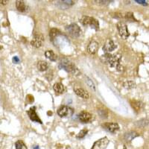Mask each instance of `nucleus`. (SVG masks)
I'll return each instance as SVG.
<instances>
[{
    "label": "nucleus",
    "instance_id": "obj_1",
    "mask_svg": "<svg viewBox=\"0 0 149 149\" xmlns=\"http://www.w3.org/2000/svg\"><path fill=\"white\" fill-rule=\"evenodd\" d=\"M59 68L61 70H64L65 71L68 72L72 73L73 74H75V75H78L80 73L79 70L76 67V66L66 58H62L60 61Z\"/></svg>",
    "mask_w": 149,
    "mask_h": 149
},
{
    "label": "nucleus",
    "instance_id": "obj_2",
    "mask_svg": "<svg viewBox=\"0 0 149 149\" xmlns=\"http://www.w3.org/2000/svg\"><path fill=\"white\" fill-rule=\"evenodd\" d=\"M102 58H104V62L106 63H108L111 67H115L116 69H119L120 66V61L121 56L119 54H105L104 55L102 56Z\"/></svg>",
    "mask_w": 149,
    "mask_h": 149
},
{
    "label": "nucleus",
    "instance_id": "obj_3",
    "mask_svg": "<svg viewBox=\"0 0 149 149\" xmlns=\"http://www.w3.org/2000/svg\"><path fill=\"white\" fill-rule=\"evenodd\" d=\"M80 22H81L84 26H89L92 29H94L96 31L99 29V22L96 19L93 17H89V16H83L80 19Z\"/></svg>",
    "mask_w": 149,
    "mask_h": 149
},
{
    "label": "nucleus",
    "instance_id": "obj_4",
    "mask_svg": "<svg viewBox=\"0 0 149 149\" xmlns=\"http://www.w3.org/2000/svg\"><path fill=\"white\" fill-rule=\"evenodd\" d=\"M66 32L69 33L70 36L72 37H78L81 34V30L79 26L75 23H73L66 27Z\"/></svg>",
    "mask_w": 149,
    "mask_h": 149
},
{
    "label": "nucleus",
    "instance_id": "obj_5",
    "mask_svg": "<svg viewBox=\"0 0 149 149\" xmlns=\"http://www.w3.org/2000/svg\"><path fill=\"white\" fill-rule=\"evenodd\" d=\"M116 27L121 37H122L125 40L127 39L129 36H130V33H129V31L127 29V25L123 22H119L117 23Z\"/></svg>",
    "mask_w": 149,
    "mask_h": 149
},
{
    "label": "nucleus",
    "instance_id": "obj_6",
    "mask_svg": "<svg viewBox=\"0 0 149 149\" xmlns=\"http://www.w3.org/2000/svg\"><path fill=\"white\" fill-rule=\"evenodd\" d=\"M74 110L71 107L68 106H61L58 110V114L61 118H66V117H71L72 116Z\"/></svg>",
    "mask_w": 149,
    "mask_h": 149
},
{
    "label": "nucleus",
    "instance_id": "obj_7",
    "mask_svg": "<svg viewBox=\"0 0 149 149\" xmlns=\"http://www.w3.org/2000/svg\"><path fill=\"white\" fill-rule=\"evenodd\" d=\"M43 41H44L43 36L40 32H36L34 34V38L31 41V45L35 48H39L42 46Z\"/></svg>",
    "mask_w": 149,
    "mask_h": 149
},
{
    "label": "nucleus",
    "instance_id": "obj_8",
    "mask_svg": "<svg viewBox=\"0 0 149 149\" xmlns=\"http://www.w3.org/2000/svg\"><path fill=\"white\" fill-rule=\"evenodd\" d=\"M109 144V139L107 137H104L98 139L94 143L92 149H106Z\"/></svg>",
    "mask_w": 149,
    "mask_h": 149
},
{
    "label": "nucleus",
    "instance_id": "obj_9",
    "mask_svg": "<svg viewBox=\"0 0 149 149\" xmlns=\"http://www.w3.org/2000/svg\"><path fill=\"white\" fill-rule=\"evenodd\" d=\"M78 119L82 123H90L93 120V116L86 111H81L78 115Z\"/></svg>",
    "mask_w": 149,
    "mask_h": 149
},
{
    "label": "nucleus",
    "instance_id": "obj_10",
    "mask_svg": "<svg viewBox=\"0 0 149 149\" xmlns=\"http://www.w3.org/2000/svg\"><path fill=\"white\" fill-rule=\"evenodd\" d=\"M102 126L105 130H107V131L112 133V134H115V133H116L119 130V125L117 123H114V122H112V123H104Z\"/></svg>",
    "mask_w": 149,
    "mask_h": 149
},
{
    "label": "nucleus",
    "instance_id": "obj_11",
    "mask_svg": "<svg viewBox=\"0 0 149 149\" xmlns=\"http://www.w3.org/2000/svg\"><path fill=\"white\" fill-rule=\"evenodd\" d=\"M27 113L29 115V118L31 121L33 122H37V123H40V124H42V121L40 120V119L39 118L38 115L36 113V107H31L29 110L27 111Z\"/></svg>",
    "mask_w": 149,
    "mask_h": 149
},
{
    "label": "nucleus",
    "instance_id": "obj_12",
    "mask_svg": "<svg viewBox=\"0 0 149 149\" xmlns=\"http://www.w3.org/2000/svg\"><path fill=\"white\" fill-rule=\"evenodd\" d=\"M117 48V45H116L114 43V42L112 40L108 39L106 42L104 43L103 46V51L105 52H110L113 51Z\"/></svg>",
    "mask_w": 149,
    "mask_h": 149
},
{
    "label": "nucleus",
    "instance_id": "obj_13",
    "mask_svg": "<svg viewBox=\"0 0 149 149\" xmlns=\"http://www.w3.org/2000/svg\"><path fill=\"white\" fill-rule=\"evenodd\" d=\"M98 48H99V46L98 42L96 41H92L87 46V52L91 54H95L98 52Z\"/></svg>",
    "mask_w": 149,
    "mask_h": 149
},
{
    "label": "nucleus",
    "instance_id": "obj_14",
    "mask_svg": "<svg viewBox=\"0 0 149 149\" xmlns=\"http://www.w3.org/2000/svg\"><path fill=\"white\" fill-rule=\"evenodd\" d=\"M74 92H75L77 95H78V96L81 97V98H84V99H88L89 97H90L89 93L86 91H85L84 90H83V89H81V88L75 89Z\"/></svg>",
    "mask_w": 149,
    "mask_h": 149
},
{
    "label": "nucleus",
    "instance_id": "obj_15",
    "mask_svg": "<svg viewBox=\"0 0 149 149\" xmlns=\"http://www.w3.org/2000/svg\"><path fill=\"white\" fill-rule=\"evenodd\" d=\"M16 7H17V10L20 12H26L28 10V8L25 2L23 1H20V0H18L16 2Z\"/></svg>",
    "mask_w": 149,
    "mask_h": 149
},
{
    "label": "nucleus",
    "instance_id": "obj_16",
    "mask_svg": "<svg viewBox=\"0 0 149 149\" xmlns=\"http://www.w3.org/2000/svg\"><path fill=\"white\" fill-rule=\"evenodd\" d=\"M54 90L58 94H63L65 92V87L61 83H56L53 86Z\"/></svg>",
    "mask_w": 149,
    "mask_h": 149
},
{
    "label": "nucleus",
    "instance_id": "obj_17",
    "mask_svg": "<svg viewBox=\"0 0 149 149\" xmlns=\"http://www.w3.org/2000/svg\"><path fill=\"white\" fill-rule=\"evenodd\" d=\"M45 56L46 57V58H48L51 61H56L57 58H58V56L56 55L54 52L52 50H47L45 52Z\"/></svg>",
    "mask_w": 149,
    "mask_h": 149
},
{
    "label": "nucleus",
    "instance_id": "obj_18",
    "mask_svg": "<svg viewBox=\"0 0 149 149\" xmlns=\"http://www.w3.org/2000/svg\"><path fill=\"white\" fill-rule=\"evenodd\" d=\"M49 67V64L47 62L44 61H40L37 63V69L41 72L46 71Z\"/></svg>",
    "mask_w": 149,
    "mask_h": 149
},
{
    "label": "nucleus",
    "instance_id": "obj_19",
    "mask_svg": "<svg viewBox=\"0 0 149 149\" xmlns=\"http://www.w3.org/2000/svg\"><path fill=\"white\" fill-rule=\"evenodd\" d=\"M138 136V134L136 132H134V131H130V132L126 133L125 135V139L127 142H130L131 140L136 138Z\"/></svg>",
    "mask_w": 149,
    "mask_h": 149
},
{
    "label": "nucleus",
    "instance_id": "obj_20",
    "mask_svg": "<svg viewBox=\"0 0 149 149\" xmlns=\"http://www.w3.org/2000/svg\"><path fill=\"white\" fill-rule=\"evenodd\" d=\"M130 104H131L133 108L136 110V111H139L142 107V103L139 101H132L130 102Z\"/></svg>",
    "mask_w": 149,
    "mask_h": 149
},
{
    "label": "nucleus",
    "instance_id": "obj_21",
    "mask_svg": "<svg viewBox=\"0 0 149 149\" xmlns=\"http://www.w3.org/2000/svg\"><path fill=\"white\" fill-rule=\"evenodd\" d=\"M16 149H28L26 144L22 140H18L15 143Z\"/></svg>",
    "mask_w": 149,
    "mask_h": 149
},
{
    "label": "nucleus",
    "instance_id": "obj_22",
    "mask_svg": "<svg viewBox=\"0 0 149 149\" xmlns=\"http://www.w3.org/2000/svg\"><path fill=\"white\" fill-rule=\"evenodd\" d=\"M88 133V130L87 129H83L79 132V134L76 136V137L78 139H83L84 137H85V136Z\"/></svg>",
    "mask_w": 149,
    "mask_h": 149
},
{
    "label": "nucleus",
    "instance_id": "obj_23",
    "mask_svg": "<svg viewBox=\"0 0 149 149\" xmlns=\"http://www.w3.org/2000/svg\"><path fill=\"white\" fill-rule=\"evenodd\" d=\"M124 85H125V87L127 89L134 88V87H135L136 86L135 83H134V81H128L125 82Z\"/></svg>",
    "mask_w": 149,
    "mask_h": 149
},
{
    "label": "nucleus",
    "instance_id": "obj_24",
    "mask_svg": "<svg viewBox=\"0 0 149 149\" xmlns=\"http://www.w3.org/2000/svg\"><path fill=\"white\" fill-rule=\"evenodd\" d=\"M136 125L139 126V127H146V125H148V120L146 119H142L141 121L136 122Z\"/></svg>",
    "mask_w": 149,
    "mask_h": 149
},
{
    "label": "nucleus",
    "instance_id": "obj_25",
    "mask_svg": "<svg viewBox=\"0 0 149 149\" xmlns=\"http://www.w3.org/2000/svg\"><path fill=\"white\" fill-rule=\"evenodd\" d=\"M125 18L127 19H128V20L132 21V22L136 21L135 19V18H134V14H133V13H131V12H128V13H127V14H125Z\"/></svg>",
    "mask_w": 149,
    "mask_h": 149
},
{
    "label": "nucleus",
    "instance_id": "obj_26",
    "mask_svg": "<svg viewBox=\"0 0 149 149\" xmlns=\"http://www.w3.org/2000/svg\"><path fill=\"white\" fill-rule=\"evenodd\" d=\"M86 84H88V86H90V87H91V88H93V90H95V85H94V84H93V81H91L90 79H89L88 78H86Z\"/></svg>",
    "mask_w": 149,
    "mask_h": 149
},
{
    "label": "nucleus",
    "instance_id": "obj_27",
    "mask_svg": "<svg viewBox=\"0 0 149 149\" xmlns=\"http://www.w3.org/2000/svg\"><path fill=\"white\" fill-rule=\"evenodd\" d=\"M101 112H102V113H98L99 115L102 117V118H107V110H100Z\"/></svg>",
    "mask_w": 149,
    "mask_h": 149
},
{
    "label": "nucleus",
    "instance_id": "obj_28",
    "mask_svg": "<svg viewBox=\"0 0 149 149\" xmlns=\"http://www.w3.org/2000/svg\"><path fill=\"white\" fill-rule=\"evenodd\" d=\"M136 2H138L139 4L143 5H148V1H142V0H136Z\"/></svg>",
    "mask_w": 149,
    "mask_h": 149
},
{
    "label": "nucleus",
    "instance_id": "obj_29",
    "mask_svg": "<svg viewBox=\"0 0 149 149\" xmlns=\"http://www.w3.org/2000/svg\"><path fill=\"white\" fill-rule=\"evenodd\" d=\"M13 62H14V63H19L20 62V60H19V58L18 57L15 56V57L13 58Z\"/></svg>",
    "mask_w": 149,
    "mask_h": 149
},
{
    "label": "nucleus",
    "instance_id": "obj_30",
    "mask_svg": "<svg viewBox=\"0 0 149 149\" xmlns=\"http://www.w3.org/2000/svg\"><path fill=\"white\" fill-rule=\"evenodd\" d=\"M7 2L8 1H6V0H3V1H2V0H0V4H1V5H6Z\"/></svg>",
    "mask_w": 149,
    "mask_h": 149
},
{
    "label": "nucleus",
    "instance_id": "obj_31",
    "mask_svg": "<svg viewBox=\"0 0 149 149\" xmlns=\"http://www.w3.org/2000/svg\"><path fill=\"white\" fill-rule=\"evenodd\" d=\"M33 149H40V148H39V146H34V147H33Z\"/></svg>",
    "mask_w": 149,
    "mask_h": 149
},
{
    "label": "nucleus",
    "instance_id": "obj_32",
    "mask_svg": "<svg viewBox=\"0 0 149 149\" xmlns=\"http://www.w3.org/2000/svg\"><path fill=\"white\" fill-rule=\"evenodd\" d=\"M123 149H127V148H126V147H124Z\"/></svg>",
    "mask_w": 149,
    "mask_h": 149
}]
</instances>
